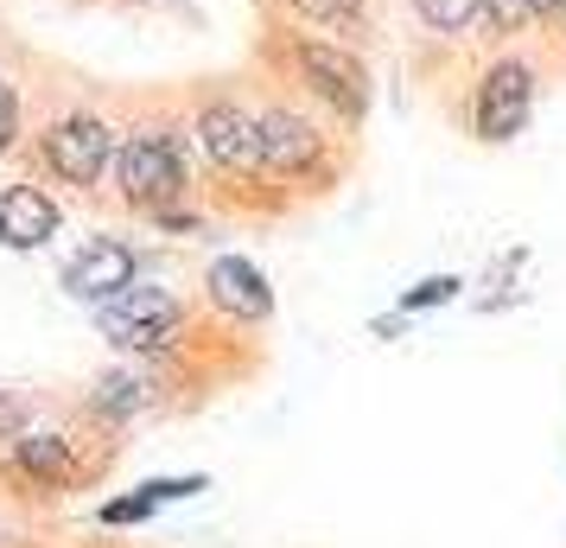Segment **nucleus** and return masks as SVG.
I'll use <instances>...</instances> for the list:
<instances>
[{"label": "nucleus", "instance_id": "nucleus-1", "mask_svg": "<svg viewBox=\"0 0 566 548\" xmlns=\"http://www.w3.org/2000/svg\"><path fill=\"white\" fill-rule=\"evenodd\" d=\"M115 173H122V198H128V205H147V210H166L185 192V159H179V141H172V134L140 128L128 147H122Z\"/></svg>", "mask_w": 566, "mask_h": 548}, {"label": "nucleus", "instance_id": "nucleus-2", "mask_svg": "<svg viewBox=\"0 0 566 548\" xmlns=\"http://www.w3.org/2000/svg\"><path fill=\"white\" fill-rule=\"evenodd\" d=\"M179 300L172 293H159V288H128V293H115V300H103V332L122 351H166V344L179 339Z\"/></svg>", "mask_w": 566, "mask_h": 548}, {"label": "nucleus", "instance_id": "nucleus-3", "mask_svg": "<svg viewBox=\"0 0 566 548\" xmlns=\"http://www.w3.org/2000/svg\"><path fill=\"white\" fill-rule=\"evenodd\" d=\"M115 159V128L103 115H64L45 128V166L64 185H96Z\"/></svg>", "mask_w": 566, "mask_h": 548}, {"label": "nucleus", "instance_id": "nucleus-4", "mask_svg": "<svg viewBox=\"0 0 566 548\" xmlns=\"http://www.w3.org/2000/svg\"><path fill=\"white\" fill-rule=\"evenodd\" d=\"M528 108H535V71L515 64V58L490 64L484 83H478V134L484 141H515Z\"/></svg>", "mask_w": 566, "mask_h": 548}, {"label": "nucleus", "instance_id": "nucleus-5", "mask_svg": "<svg viewBox=\"0 0 566 548\" xmlns=\"http://www.w3.org/2000/svg\"><path fill=\"white\" fill-rule=\"evenodd\" d=\"M198 141L223 173H261V115H249L242 103L198 108Z\"/></svg>", "mask_w": 566, "mask_h": 548}, {"label": "nucleus", "instance_id": "nucleus-6", "mask_svg": "<svg viewBox=\"0 0 566 548\" xmlns=\"http://www.w3.org/2000/svg\"><path fill=\"white\" fill-rule=\"evenodd\" d=\"M300 71H306L312 90L332 108H344V115H363V108H369V71H363V58L350 52V45H318V39H306V45H300Z\"/></svg>", "mask_w": 566, "mask_h": 548}, {"label": "nucleus", "instance_id": "nucleus-7", "mask_svg": "<svg viewBox=\"0 0 566 548\" xmlns=\"http://www.w3.org/2000/svg\"><path fill=\"white\" fill-rule=\"evenodd\" d=\"M205 288H210V307H217V313H230V319H242V325H255V319H268V313H274V293H268V275H261L255 261H242V256L210 261Z\"/></svg>", "mask_w": 566, "mask_h": 548}, {"label": "nucleus", "instance_id": "nucleus-8", "mask_svg": "<svg viewBox=\"0 0 566 548\" xmlns=\"http://www.w3.org/2000/svg\"><path fill=\"white\" fill-rule=\"evenodd\" d=\"M64 288L77 293V300H90V307H103V300H115V293L134 288V249L128 242H90L71 268H64Z\"/></svg>", "mask_w": 566, "mask_h": 548}, {"label": "nucleus", "instance_id": "nucleus-9", "mask_svg": "<svg viewBox=\"0 0 566 548\" xmlns=\"http://www.w3.org/2000/svg\"><path fill=\"white\" fill-rule=\"evenodd\" d=\"M261 166L281 173V179L312 173L318 166V134H312V122H300L293 108H268L261 115Z\"/></svg>", "mask_w": 566, "mask_h": 548}, {"label": "nucleus", "instance_id": "nucleus-10", "mask_svg": "<svg viewBox=\"0 0 566 548\" xmlns=\"http://www.w3.org/2000/svg\"><path fill=\"white\" fill-rule=\"evenodd\" d=\"M57 230V205L39 185H7L0 192V242L7 249H39Z\"/></svg>", "mask_w": 566, "mask_h": 548}, {"label": "nucleus", "instance_id": "nucleus-11", "mask_svg": "<svg viewBox=\"0 0 566 548\" xmlns=\"http://www.w3.org/2000/svg\"><path fill=\"white\" fill-rule=\"evenodd\" d=\"M13 466L27 472V478H39V485H71V478H77V466H71V446L57 441V434H20V446H13Z\"/></svg>", "mask_w": 566, "mask_h": 548}, {"label": "nucleus", "instance_id": "nucleus-12", "mask_svg": "<svg viewBox=\"0 0 566 548\" xmlns=\"http://www.w3.org/2000/svg\"><path fill=\"white\" fill-rule=\"evenodd\" d=\"M140 402H147V383H140V376H128V370L103 376V383H96V395H90V409H96V415H108V421H128Z\"/></svg>", "mask_w": 566, "mask_h": 548}, {"label": "nucleus", "instance_id": "nucleus-13", "mask_svg": "<svg viewBox=\"0 0 566 548\" xmlns=\"http://www.w3.org/2000/svg\"><path fill=\"white\" fill-rule=\"evenodd\" d=\"M300 20H312V27H363V0H286Z\"/></svg>", "mask_w": 566, "mask_h": 548}, {"label": "nucleus", "instance_id": "nucleus-14", "mask_svg": "<svg viewBox=\"0 0 566 548\" xmlns=\"http://www.w3.org/2000/svg\"><path fill=\"white\" fill-rule=\"evenodd\" d=\"M420 7V20L433 32H464L478 13H484V0H413Z\"/></svg>", "mask_w": 566, "mask_h": 548}, {"label": "nucleus", "instance_id": "nucleus-15", "mask_svg": "<svg viewBox=\"0 0 566 548\" xmlns=\"http://www.w3.org/2000/svg\"><path fill=\"white\" fill-rule=\"evenodd\" d=\"M452 293H459V281H452V275H433V281H420V288H413L408 300H401V313H420V307H439V300H452Z\"/></svg>", "mask_w": 566, "mask_h": 548}, {"label": "nucleus", "instance_id": "nucleus-16", "mask_svg": "<svg viewBox=\"0 0 566 548\" xmlns=\"http://www.w3.org/2000/svg\"><path fill=\"white\" fill-rule=\"evenodd\" d=\"M13 134H20V96H13V83L0 77V147H13Z\"/></svg>", "mask_w": 566, "mask_h": 548}, {"label": "nucleus", "instance_id": "nucleus-17", "mask_svg": "<svg viewBox=\"0 0 566 548\" xmlns=\"http://www.w3.org/2000/svg\"><path fill=\"white\" fill-rule=\"evenodd\" d=\"M154 504H159L154 492H140V497H122V504H108V510H103V523H140L147 510H154Z\"/></svg>", "mask_w": 566, "mask_h": 548}, {"label": "nucleus", "instance_id": "nucleus-18", "mask_svg": "<svg viewBox=\"0 0 566 548\" xmlns=\"http://www.w3.org/2000/svg\"><path fill=\"white\" fill-rule=\"evenodd\" d=\"M20 427H27V402L0 395V441H20Z\"/></svg>", "mask_w": 566, "mask_h": 548}, {"label": "nucleus", "instance_id": "nucleus-19", "mask_svg": "<svg viewBox=\"0 0 566 548\" xmlns=\"http://www.w3.org/2000/svg\"><path fill=\"white\" fill-rule=\"evenodd\" d=\"M484 7H490V20H496V32H510L528 13V0H484Z\"/></svg>", "mask_w": 566, "mask_h": 548}, {"label": "nucleus", "instance_id": "nucleus-20", "mask_svg": "<svg viewBox=\"0 0 566 548\" xmlns=\"http://www.w3.org/2000/svg\"><path fill=\"white\" fill-rule=\"evenodd\" d=\"M528 13H541V20H566V0H528Z\"/></svg>", "mask_w": 566, "mask_h": 548}]
</instances>
